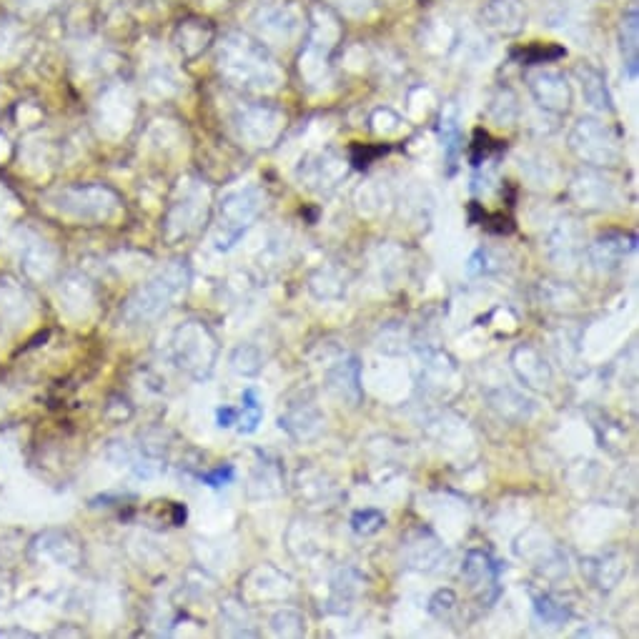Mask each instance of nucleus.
<instances>
[{"mask_svg":"<svg viewBox=\"0 0 639 639\" xmlns=\"http://www.w3.org/2000/svg\"><path fill=\"white\" fill-rule=\"evenodd\" d=\"M221 68L224 76L236 86L249 88H274L279 81L274 61L269 53L244 36H229L221 48Z\"/></svg>","mask_w":639,"mask_h":639,"instance_id":"obj_1","label":"nucleus"},{"mask_svg":"<svg viewBox=\"0 0 639 639\" xmlns=\"http://www.w3.org/2000/svg\"><path fill=\"white\" fill-rule=\"evenodd\" d=\"M188 271L186 266H171L163 274H158L156 279L148 281L131 301H128L126 314L133 321H151L156 316H161L163 311L171 306V301L186 289Z\"/></svg>","mask_w":639,"mask_h":639,"instance_id":"obj_2","label":"nucleus"},{"mask_svg":"<svg viewBox=\"0 0 639 639\" xmlns=\"http://www.w3.org/2000/svg\"><path fill=\"white\" fill-rule=\"evenodd\" d=\"M173 344H176L173 349H176V361L181 369H186L196 379H206L211 374L216 356H219V344L206 326L198 321H188L176 331Z\"/></svg>","mask_w":639,"mask_h":639,"instance_id":"obj_3","label":"nucleus"},{"mask_svg":"<svg viewBox=\"0 0 639 639\" xmlns=\"http://www.w3.org/2000/svg\"><path fill=\"white\" fill-rule=\"evenodd\" d=\"M569 146L589 166H614L622 158L619 138L597 118H582L569 136Z\"/></svg>","mask_w":639,"mask_h":639,"instance_id":"obj_4","label":"nucleus"},{"mask_svg":"<svg viewBox=\"0 0 639 639\" xmlns=\"http://www.w3.org/2000/svg\"><path fill=\"white\" fill-rule=\"evenodd\" d=\"M261 211V193L259 188H244V191H234L221 201V229H224V241L221 249H231L236 241L244 236L251 221L259 216Z\"/></svg>","mask_w":639,"mask_h":639,"instance_id":"obj_5","label":"nucleus"},{"mask_svg":"<svg viewBox=\"0 0 639 639\" xmlns=\"http://www.w3.org/2000/svg\"><path fill=\"white\" fill-rule=\"evenodd\" d=\"M462 577L467 579L479 602L487 604V607H492L499 599V592H502V587H499V564L494 562L489 552H482V549L467 552L462 564Z\"/></svg>","mask_w":639,"mask_h":639,"instance_id":"obj_6","label":"nucleus"},{"mask_svg":"<svg viewBox=\"0 0 639 639\" xmlns=\"http://www.w3.org/2000/svg\"><path fill=\"white\" fill-rule=\"evenodd\" d=\"M529 91L534 101L549 113H567L572 106V88L557 71H537L529 76Z\"/></svg>","mask_w":639,"mask_h":639,"instance_id":"obj_7","label":"nucleus"},{"mask_svg":"<svg viewBox=\"0 0 639 639\" xmlns=\"http://www.w3.org/2000/svg\"><path fill=\"white\" fill-rule=\"evenodd\" d=\"M512 369L514 374L519 376V381H522L524 386H529V389L544 391L552 386V379H554L552 366H549V361L544 359L542 351L534 349V346L524 344L514 349Z\"/></svg>","mask_w":639,"mask_h":639,"instance_id":"obj_8","label":"nucleus"},{"mask_svg":"<svg viewBox=\"0 0 639 639\" xmlns=\"http://www.w3.org/2000/svg\"><path fill=\"white\" fill-rule=\"evenodd\" d=\"M634 244H637V239L629 234H604L587 249L589 261H592L594 269L614 271L632 254Z\"/></svg>","mask_w":639,"mask_h":639,"instance_id":"obj_9","label":"nucleus"},{"mask_svg":"<svg viewBox=\"0 0 639 639\" xmlns=\"http://www.w3.org/2000/svg\"><path fill=\"white\" fill-rule=\"evenodd\" d=\"M281 429L291 434L294 439L304 442V439L316 437L324 426V416L316 409L314 401H301V404H291L286 414H281L279 419Z\"/></svg>","mask_w":639,"mask_h":639,"instance_id":"obj_10","label":"nucleus"},{"mask_svg":"<svg viewBox=\"0 0 639 639\" xmlns=\"http://www.w3.org/2000/svg\"><path fill=\"white\" fill-rule=\"evenodd\" d=\"M326 386H329L331 394L336 399L346 401V404L356 406L361 401V366L359 361L351 356V359L341 361L339 366L326 374Z\"/></svg>","mask_w":639,"mask_h":639,"instance_id":"obj_11","label":"nucleus"},{"mask_svg":"<svg viewBox=\"0 0 639 639\" xmlns=\"http://www.w3.org/2000/svg\"><path fill=\"white\" fill-rule=\"evenodd\" d=\"M619 51H622L624 73L629 78H637L639 71V8L637 3L624 11L622 23H619Z\"/></svg>","mask_w":639,"mask_h":639,"instance_id":"obj_12","label":"nucleus"},{"mask_svg":"<svg viewBox=\"0 0 639 639\" xmlns=\"http://www.w3.org/2000/svg\"><path fill=\"white\" fill-rule=\"evenodd\" d=\"M484 18L499 33L514 36L527 23V11H524L522 0H489V6L484 8Z\"/></svg>","mask_w":639,"mask_h":639,"instance_id":"obj_13","label":"nucleus"},{"mask_svg":"<svg viewBox=\"0 0 639 639\" xmlns=\"http://www.w3.org/2000/svg\"><path fill=\"white\" fill-rule=\"evenodd\" d=\"M577 76H579V83H582L584 101H587L592 108H597V111L612 113L614 111L612 96H609L607 81H604L602 73H599L594 66H587V63H584V66L577 68Z\"/></svg>","mask_w":639,"mask_h":639,"instance_id":"obj_14","label":"nucleus"},{"mask_svg":"<svg viewBox=\"0 0 639 639\" xmlns=\"http://www.w3.org/2000/svg\"><path fill=\"white\" fill-rule=\"evenodd\" d=\"M406 549H409V554H406L409 564L406 567H414L419 572H432L439 564V559H442V544L432 532H421L416 542L406 544Z\"/></svg>","mask_w":639,"mask_h":639,"instance_id":"obj_15","label":"nucleus"},{"mask_svg":"<svg viewBox=\"0 0 639 639\" xmlns=\"http://www.w3.org/2000/svg\"><path fill=\"white\" fill-rule=\"evenodd\" d=\"M279 121H281V116L276 111H271V108L254 106V108H249V111H244V116H241V133H246L251 141L264 143V141H269L271 136H274Z\"/></svg>","mask_w":639,"mask_h":639,"instance_id":"obj_16","label":"nucleus"},{"mask_svg":"<svg viewBox=\"0 0 639 639\" xmlns=\"http://www.w3.org/2000/svg\"><path fill=\"white\" fill-rule=\"evenodd\" d=\"M572 196L577 198L579 206L602 208L607 206V201H612V186H609L607 181H602V178L584 173L582 178L574 181Z\"/></svg>","mask_w":639,"mask_h":639,"instance_id":"obj_17","label":"nucleus"},{"mask_svg":"<svg viewBox=\"0 0 639 639\" xmlns=\"http://www.w3.org/2000/svg\"><path fill=\"white\" fill-rule=\"evenodd\" d=\"M549 254H552L554 261H572L574 256L579 254V239L574 236V224L572 221H567L564 226H559L557 231H554L552 236H549V244H547Z\"/></svg>","mask_w":639,"mask_h":639,"instance_id":"obj_18","label":"nucleus"},{"mask_svg":"<svg viewBox=\"0 0 639 639\" xmlns=\"http://www.w3.org/2000/svg\"><path fill=\"white\" fill-rule=\"evenodd\" d=\"M261 419H264V406H261L256 389H246L241 396L239 419H236V429L239 434H254L259 429Z\"/></svg>","mask_w":639,"mask_h":639,"instance_id":"obj_19","label":"nucleus"},{"mask_svg":"<svg viewBox=\"0 0 639 639\" xmlns=\"http://www.w3.org/2000/svg\"><path fill=\"white\" fill-rule=\"evenodd\" d=\"M534 614H537L542 624L559 627V624H564L572 617V609L559 602V599H554L552 594H539V597H534Z\"/></svg>","mask_w":639,"mask_h":639,"instance_id":"obj_20","label":"nucleus"},{"mask_svg":"<svg viewBox=\"0 0 639 639\" xmlns=\"http://www.w3.org/2000/svg\"><path fill=\"white\" fill-rule=\"evenodd\" d=\"M231 366H234L236 374L256 376L261 371V366H264V354H261L259 346L241 344L234 351V356H231Z\"/></svg>","mask_w":639,"mask_h":639,"instance_id":"obj_21","label":"nucleus"},{"mask_svg":"<svg viewBox=\"0 0 639 639\" xmlns=\"http://www.w3.org/2000/svg\"><path fill=\"white\" fill-rule=\"evenodd\" d=\"M442 141H444V151H447V158H449V166H452L454 171L457 153L462 151V133H459L457 108H452V111L442 116Z\"/></svg>","mask_w":639,"mask_h":639,"instance_id":"obj_22","label":"nucleus"},{"mask_svg":"<svg viewBox=\"0 0 639 639\" xmlns=\"http://www.w3.org/2000/svg\"><path fill=\"white\" fill-rule=\"evenodd\" d=\"M386 517L379 512V509H359V512L351 514V529H354L359 537H371L379 529H384Z\"/></svg>","mask_w":639,"mask_h":639,"instance_id":"obj_23","label":"nucleus"},{"mask_svg":"<svg viewBox=\"0 0 639 639\" xmlns=\"http://www.w3.org/2000/svg\"><path fill=\"white\" fill-rule=\"evenodd\" d=\"M497 141H492L487 131H477L474 133V143H472V153H469V161H472L474 168H479L482 163H489V158L497 153Z\"/></svg>","mask_w":639,"mask_h":639,"instance_id":"obj_24","label":"nucleus"},{"mask_svg":"<svg viewBox=\"0 0 639 639\" xmlns=\"http://www.w3.org/2000/svg\"><path fill=\"white\" fill-rule=\"evenodd\" d=\"M454 609H457V594L452 589H439L432 597V602H429V612L437 619H449Z\"/></svg>","mask_w":639,"mask_h":639,"instance_id":"obj_25","label":"nucleus"},{"mask_svg":"<svg viewBox=\"0 0 639 639\" xmlns=\"http://www.w3.org/2000/svg\"><path fill=\"white\" fill-rule=\"evenodd\" d=\"M234 479H236L234 464H224V467H216L213 472L201 474V482L208 484V487H213V489L226 487V484H231Z\"/></svg>","mask_w":639,"mask_h":639,"instance_id":"obj_26","label":"nucleus"},{"mask_svg":"<svg viewBox=\"0 0 639 639\" xmlns=\"http://www.w3.org/2000/svg\"><path fill=\"white\" fill-rule=\"evenodd\" d=\"M562 56H564L562 48H529V51L522 53V63L534 66V63L554 61V58H562Z\"/></svg>","mask_w":639,"mask_h":639,"instance_id":"obj_27","label":"nucleus"},{"mask_svg":"<svg viewBox=\"0 0 639 639\" xmlns=\"http://www.w3.org/2000/svg\"><path fill=\"white\" fill-rule=\"evenodd\" d=\"M236 419H239V409H234V406H221L216 411V421H219L221 429H231L236 424Z\"/></svg>","mask_w":639,"mask_h":639,"instance_id":"obj_28","label":"nucleus"}]
</instances>
